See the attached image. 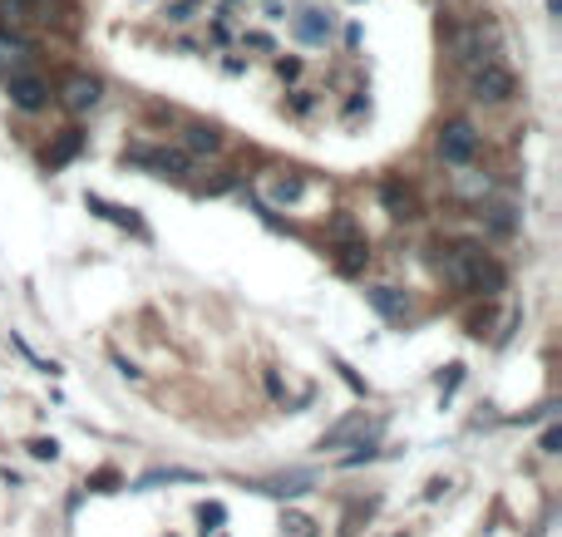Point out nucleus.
<instances>
[{
    "label": "nucleus",
    "mask_w": 562,
    "mask_h": 537,
    "mask_svg": "<svg viewBox=\"0 0 562 537\" xmlns=\"http://www.w3.org/2000/svg\"><path fill=\"white\" fill-rule=\"evenodd\" d=\"M444 281L459 286V291H474V296H493L503 291V266L493 262V256H484L478 247H454V252H444Z\"/></svg>",
    "instance_id": "obj_1"
},
{
    "label": "nucleus",
    "mask_w": 562,
    "mask_h": 537,
    "mask_svg": "<svg viewBox=\"0 0 562 537\" xmlns=\"http://www.w3.org/2000/svg\"><path fill=\"white\" fill-rule=\"evenodd\" d=\"M513 74L503 69L499 60H484V64H474V69H468V94L478 99V104H509L513 99Z\"/></svg>",
    "instance_id": "obj_2"
},
{
    "label": "nucleus",
    "mask_w": 562,
    "mask_h": 537,
    "mask_svg": "<svg viewBox=\"0 0 562 537\" xmlns=\"http://www.w3.org/2000/svg\"><path fill=\"white\" fill-rule=\"evenodd\" d=\"M124 163L128 168H149V173H159V178H188L192 173V159L183 148H128Z\"/></svg>",
    "instance_id": "obj_3"
},
{
    "label": "nucleus",
    "mask_w": 562,
    "mask_h": 537,
    "mask_svg": "<svg viewBox=\"0 0 562 537\" xmlns=\"http://www.w3.org/2000/svg\"><path fill=\"white\" fill-rule=\"evenodd\" d=\"M474 153H478V128L468 118H454V124L439 128V159L444 163L464 168V163H474Z\"/></svg>",
    "instance_id": "obj_4"
},
{
    "label": "nucleus",
    "mask_w": 562,
    "mask_h": 537,
    "mask_svg": "<svg viewBox=\"0 0 562 537\" xmlns=\"http://www.w3.org/2000/svg\"><path fill=\"white\" fill-rule=\"evenodd\" d=\"M85 207L99 212L104 222H114V227H124V232H134V237H143V242H149V227H143V217H138L134 207H118V202L99 198V192H85Z\"/></svg>",
    "instance_id": "obj_5"
},
{
    "label": "nucleus",
    "mask_w": 562,
    "mask_h": 537,
    "mask_svg": "<svg viewBox=\"0 0 562 537\" xmlns=\"http://www.w3.org/2000/svg\"><path fill=\"white\" fill-rule=\"evenodd\" d=\"M11 104L15 109H25V114H35V109H45L50 104V85L45 79H35V74H11Z\"/></svg>",
    "instance_id": "obj_6"
},
{
    "label": "nucleus",
    "mask_w": 562,
    "mask_h": 537,
    "mask_svg": "<svg viewBox=\"0 0 562 537\" xmlns=\"http://www.w3.org/2000/svg\"><path fill=\"white\" fill-rule=\"evenodd\" d=\"M30 64H35V45L20 40V35H11V30H0V74L11 79V74L30 69Z\"/></svg>",
    "instance_id": "obj_7"
},
{
    "label": "nucleus",
    "mask_w": 562,
    "mask_h": 537,
    "mask_svg": "<svg viewBox=\"0 0 562 537\" xmlns=\"http://www.w3.org/2000/svg\"><path fill=\"white\" fill-rule=\"evenodd\" d=\"M291 30H297V40L301 45H326L330 40V15L326 11H297V20H291Z\"/></svg>",
    "instance_id": "obj_8"
},
{
    "label": "nucleus",
    "mask_w": 562,
    "mask_h": 537,
    "mask_svg": "<svg viewBox=\"0 0 562 537\" xmlns=\"http://www.w3.org/2000/svg\"><path fill=\"white\" fill-rule=\"evenodd\" d=\"M99 94H104V85H99L94 74H75L69 85H64V104L75 109V114H85V109L99 104Z\"/></svg>",
    "instance_id": "obj_9"
},
{
    "label": "nucleus",
    "mask_w": 562,
    "mask_h": 537,
    "mask_svg": "<svg viewBox=\"0 0 562 537\" xmlns=\"http://www.w3.org/2000/svg\"><path fill=\"white\" fill-rule=\"evenodd\" d=\"M365 301H371L385 321H404V316H410V301H404V291H395V286H371Z\"/></svg>",
    "instance_id": "obj_10"
},
{
    "label": "nucleus",
    "mask_w": 562,
    "mask_h": 537,
    "mask_svg": "<svg viewBox=\"0 0 562 537\" xmlns=\"http://www.w3.org/2000/svg\"><path fill=\"white\" fill-rule=\"evenodd\" d=\"M79 148H85V134H79V128H64V134L54 138V148L45 153V168H64V163H75Z\"/></svg>",
    "instance_id": "obj_11"
},
{
    "label": "nucleus",
    "mask_w": 562,
    "mask_h": 537,
    "mask_svg": "<svg viewBox=\"0 0 562 537\" xmlns=\"http://www.w3.org/2000/svg\"><path fill=\"white\" fill-rule=\"evenodd\" d=\"M301 192H306V178H301V173H281V178L266 183V198H272L276 207H291Z\"/></svg>",
    "instance_id": "obj_12"
},
{
    "label": "nucleus",
    "mask_w": 562,
    "mask_h": 537,
    "mask_svg": "<svg viewBox=\"0 0 562 537\" xmlns=\"http://www.w3.org/2000/svg\"><path fill=\"white\" fill-rule=\"evenodd\" d=\"M257 493H272V498H301L311 493V474H287V478H272V484H252Z\"/></svg>",
    "instance_id": "obj_13"
},
{
    "label": "nucleus",
    "mask_w": 562,
    "mask_h": 537,
    "mask_svg": "<svg viewBox=\"0 0 562 537\" xmlns=\"http://www.w3.org/2000/svg\"><path fill=\"white\" fill-rule=\"evenodd\" d=\"M365 429V410H355V414H346V419L336 424V429H326V439H321V449H346L355 434Z\"/></svg>",
    "instance_id": "obj_14"
},
{
    "label": "nucleus",
    "mask_w": 562,
    "mask_h": 537,
    "mask_svg": "<svg viewBox=\"0 0 562 537\" xmlns=\"http://www.w3.org/2000/svg\"><path fill=\"white\" fill-rule=\"evenodd\" d=\"M202 474H192V468H153V474H143L134 484V493H149V488H159V484H198Z\"/></svg>",
    "instance_id": "obj_15"
},
{
    "label": "nucleus",
    "mask_w": 562,
    "mask_h": 537,
    "mask_svg": "<svg viewBox=\"0 0 562 537\" xmlns=\"http://www.w3.org/2000/svg\"><path fill=\"white\" fill-rule=\"evenodd\" d=\"M336 262H340V272H346V276L361 272V266L371 262V247H365V237H350V242H340V256H336Z\"/></svg>",
    "instance_id": "obj_16"
},
{
    "label": "nucleus",
    "mask_w": 562,
    "mask_h": 537,
    "mask_svg": "<svg viewBox=\"0 0 562 537\" xmlns=\"http://www.w3.org/2000/svg\"><path fill=\"white\" fill-rule=\"evenodd\" d=\"M15 20H50V0H5Z\"/></svg>",
    "instance_id": "obj_17"
},
{
    "label": "nucleus",
    "mask_w": 562,
    "mask_h": 537,
    "mask_svg": "<svg viewBox=\"0 0 562 537\" xmlns=\"http://www.w3.org/2000/svg\"><path fill=\"white\" fill-rule=\"evenodd\" d=\"M188 148H192V153H217V148H223V138H217V128L192 124L188 128Z\"/></svg>",
    "instance_id": "obj_18"
},
{
    "label": "nucleus",
    "mask_w": 562,
    "mask_h": 537,
    "mask_svg": "<svg viewBox=\"0 0 562 537\" xmlns=\"http://www.w3.org/2000/svg\"><path fill=\"white\" fill-rule=\"evenodd\" d=\"M198 523H202V533H217V527L227 523V508L223 503H202L198 508Z\"/></svg>",
    "instance_id": "obj_19"
},
{
    "label": "nucleus",
    "mask_w": 562,
    "mask_h": 537,
    "mask_svg": "<svg viewBox=\"0 0 562 537\" xmlns=\"http://www.w3.org/2000/svg\"><path fill=\"white\" fill-rule=\"evenodd\" d=\"M330 232H336L340 242H350V237H361V227H355V217H350V212H336V217H330Z\"/></svg>",
    "instance_id": "obj_20"
},
{
    "label": "nucleus",
    "mask_w": 562,
    "mask_h": 537,
    "mask_svg": "<svg viewBox=\"0 0 562 537\" xmlns=\"http://www.w3.org/2000/svg\"><path fill=\"white\" fill-rule=\"evenodd\" d=\"M375 453H380V449H375V443H355V453H346V459H340V468H355V464H371V459H375Z\"/></svg>",
    "instance_id": "obj_21"
},
{
    "label": "nucleus",
    "mask_w": 562,
    "mask_h": 537,
    "mask_svg": "<svg viewBox=\"0 0 562 537\" xmlns=\"http://www.w3.org/2000/svg\"><path fill=\"white\" fill-rule=\"evenodd\" d=\"M281 527H287L281 537H316V523H311V517H287Z\"/></svg>",
    "instance_id": "obj_22"
},
{
    "label": "nucleus",
    "mask_w": 562,
    "mask_h": 537,
    "mask_svg": "<svg viewBox=\"0 0 562 537\" xmlns=\"http://www.w3.org/2000/svg\"><path fill=\"white\" fill-rule=\"evenodd\" d=\"M198 5H202V0H173V5H168V20H173V25L192 20V11H198Z\"/></svg>",
    "instance_id": "obj_23"
},
{
    "label": "nucleus",
    "mask_w": 562,
    "mask_h": 537,
    "mask_svg": "<svg viewBox=\"0 0 562 537\" xmlns=\"http://www.w3.org/2000/svg\"><path fill=\"white\" fill-rule=\"evenodd\" d=\"M385 202H390L395 217H410V202L400 198V188H395V183H385Z\"/></svg>",
    "instance_id": "obj_24"
},
{
    "label": "nucleus",
    "mask_w": 562,
    "mask_h": 537,
    "mask_svg": "<svg viewBox=\"0 0 562 537\" xmlns=\"http://www.w3.org/2000/svg\"><path fill=\"white\" fill-rule=\"evenodd\" d=\"M25 449H30L35 459H60V443H54V439H30Z\"/></svg>",
    "instance_id": "obj_25"
},
{
    "label": "nucleus",
    "mask_w": 562,
    "mask_h": 537,
    "mask_svg": "<svg viewBox=\"0 0 562 537\" xmlns=\"http://www.w3.org/2000/svg\"><path fill=\"white\" fill-rule=\"evenodd\" d=\"M336 370H340V379H346L350 390H355V395H365V379H361V375H355V370H350V365H346V360H336Z\"/></svg>",
    "instance_id": "obj_26"
},
{
    "label": "nucleus",
    "mask_w": 562,
    "mask_h": 537,
    "mask_svg": "<svg viewBox=\"0 0 562 537\" xmlns=\"http://www.w3.org/2000/svg\"><path fill=\"white\" fill-rule=\"evenodd\" d=\"M493 232H513V207H493Z\"/></svg>",
    "instance_id": "obj_27"
},
{
    "label": "nucleus",
    "mask_w": 562,
    "mask_h": 537,
    "mask_svg": "<svg viewBox=\"0 0 562 537\" xmlns=\"http://www.w3.org/2000/svg\"><path fill=\"white\" fill-rule=\"evenodd\" d=\"M459 379H464V365H449V375L439 379V390H444V395H454V390H459Z\"/></svg>",
    "instance_id": "obj_28"
},
{
    "label": "nucleus",
    "mask_w": 562,
    "mask_h": 537,
    "mask_svg": "<svg viewBox=\"0 0 562 537\" xmlns=\"http://www.w3.org/2000/svg\"><path fill=\"white\" fill-rule=\"evenodd\" d=\"M562 449V429L558 424H548V434H542V453H558Z\"/></svg>",
    "instance_id": "obj_29"
}]
</instances>
